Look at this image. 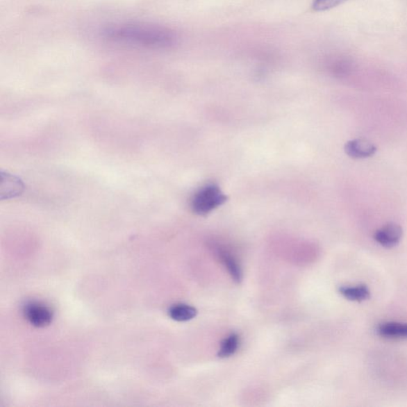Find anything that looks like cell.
Returning a JSON list of instances; mask_svg holds the SVG:
<instances>
[{
	"mask_svg": "<svg viewBox=\"0 0 407 407\" xmlns=\"http://www.w3.org/2000/svg\"><path fill=\"white\" fill-rule=\"evenodd\" d=\"M378 333L390 339H407V323L385 322L379 324Z\"/></svg>",
	"mask_w": 407,
	"mask_h": 407,
	"instance_id": "obj_6",
	"label": "cell"
},
{
	"mask_svg": "<svg viewBox=\"0 0 407 407\" xmlns=\"http://www.w3.org/2000/svg\"><path fill=\"white\" fill-rule=\"evenodd\" d=\"M168 313L173 320L181 322L192 320L197 315L194 307L185 304L174 305L169 308Z\"/></svg>",
	"mask_w": 407,
	"mask_h": 407,
	"instance_id": "obj_8",
	"label": "cell"
},
{
	"mask_svg": "<svg viewBox=\"0 0 407 407\" xmlns=\"http://www.w3.org/2000/svg\"><path fill=\"white\" fill-rule=\"evenodd\" d=\"M221 258L225 267L228 269L230 276H232L235 283H240L243 279V274H242L238 263L233 256L225 251L221 253Z\"/></svg>",
	"mask_w": 407,
	"mask_h": 407,
	"instance_id": "obj_9",
	"label": "cell"
},
{
	"mask_svg": "<svg viewBox=\"0 0 407 407\" xmlns=\"http://www.w3.org/2000/svg\"><path fill=\"white\" fill-rule=\"evenodd\" d=\"M344 151L351 158H366L375 155L376 147L369 141L357 139L348 142Z\"/></svg>",
	"mask_w": 407,
	"mask_h": 407,
	"instance_id": "obj_5",
	"label": "cell"
},
{
	"mask_svg": "<svg viewBox=\"0 0 407 407\" xmlns=\"http://www.w3.org/2000/svg\"><path fill=\"white\" fill-rule=\"evenodd\" d=\"M240 345V338L238 334L233 333L224 339L222 342L221 349L219 351L218 356L221 358H228L235 354L238 351Z\"/></svg>",
	"mask_w": 407,
	"mask_h": 407,
	"instance_id": "obj_10",
	"label": "cell"
},
{
	"mask_svg": "<svg viewBox=\"0 0 407 407\" xmlns=\"http://www.w3.org/2000/svg\"><path fill=\"white\" fill-rule=\"evenodd\" d=\"M103 40L125 47L165 51L174 47L178 37L168 27L146 22H118L99 31Z\"/></svg>",
	"mask_w": 407,
	"mask_h": 407,
	"instance_id": "obj_1",
	"label": "cell"
},
{
	"mask_svg": "<svg viewBox=\"0 0 407 407\" xmlns=\"http://www.w3.org/2000/svg\"><path fill=\"white\" fill-rule=\"evenodd\" d=\"M339 292L344 298L351 301H364L370 299L371 292L365 285H343Z\"/></svg>",
	"mask_w": 407,
	"mask_h": 407,
	"instance_id": "obj_7",
	"label": "cell"
},
{
	"mask_svg": "<svg viewBox=\"0 0 407 407\" xmlns=\"http://www.w3.org/2000/svg\"><path fill=\"white\" fill-rule=\"evenodd\" d=\"M24 316L33 326L43 328L48 326L53 320V312L46 305L40 302H30L24 306Z\"/></svg>",
	"mask_w": 407,
	"mask_h": 407,
	"instance_id": "obj_3",
	"label": "cell"
},
{
	"mask_svg": "<svg viewBox=\"0 0 407 407\" xmlns=\"http://www.w3.org/2000/svg\"><path fill=\"white\" fill-rule=\"evenodd\" d=\"M347 1L349 0H313V7L317 12H324Z\"/></svg>",
	"mask_w": 407,
	"mask_h": 407,
	"instance_id": "obj_11",
	"label": "cell"
},
{
	"mask_svg": "<svg viewBox=\"0 0 407 407\" xmlns=\"http://www.w3.org/2000/svg\"><path fill=\"white\" fill-rule=\"evenodd\" d=\"M227 196L214 184L202 187L192 197L191 208L197 215L205 216L227 201Z\"/></svg>",
	"mask_w": 407,
	"mask_h": 407,
	"instance_id": "obj_2",
	"label": "cell"
},
{
	"mask_svg": "<svg viewBox=\"0 0 407 407\" xmlns=\"http://www.w3.org/2000/svg\"><path fill=\"white\" fill-rule=\"evenodd\" d=\"M403 234V229L400 225L390 223L377 230L374 234V239L379 245L386 249H392L400 243Z\"/></svg>",
	"mask_w": 407,
	"mask_h": 407,
	"instance_id": "obj_4",
	"label": "cell"
}]
</instances>
